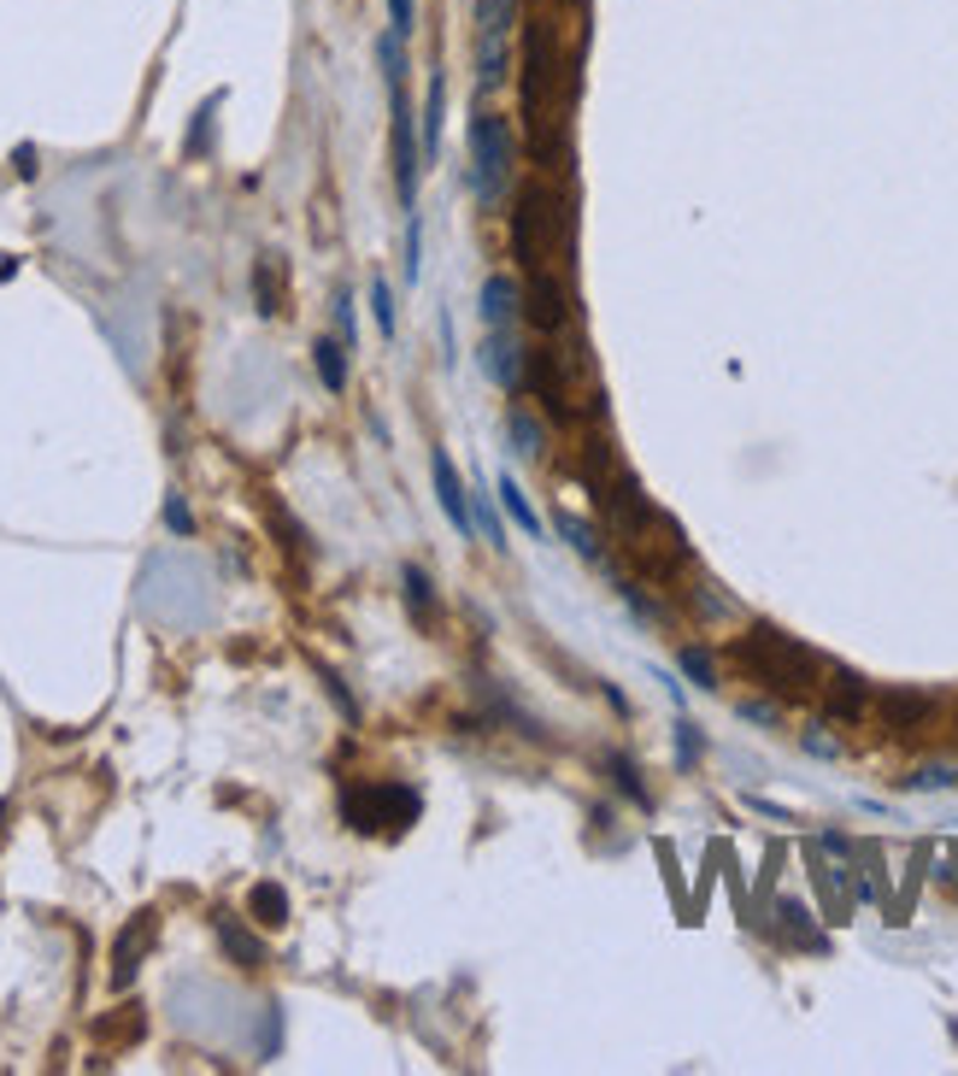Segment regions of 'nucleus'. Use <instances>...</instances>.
Instances as JSON below:
<instances>
[{
	"label": "nucleus",
	"mask_w": 958,
	"mask_h": 1076,
	"mask_svg": "<svg viewBox=\"0 0 958 1076\" xmlns=\"http://www.w3.org/2000/svg\"><path fill=\"white\" fill-rule=\"evenodd\" d=\"M724 659L741 670L747 682H759L764 694L788 700V706H799V700H818L823 682H829V659H823V653L806 647L788 630H776V623H747V630L724 647Z\"/></svg>",
	"instance_id": "f03ea898"
},
{
	"label": "nucleus",
	"mask_w": 958,
	"mask_h": 1076,
	"mask_svg": "<svg viewBox=\"0 0 958 1076\" xmlns=\"http://www.w3.org/2000/svg\"><path fill=\"white\" fill-rule=\"evenodd\" d=\"M512 442H517V454H524V459H547V447H541V430L529 424L524 412H512Z\"/></svg>",
	"instance_id": "393cba45"
},
{
	"label": "nucleus",
	"mask_w": 958,
	"mask_h": 1076,
	"mask_svg": "<svg viewBox=\"0 0 958 1076\" xmlns=\"http://www.w3.org/2000/svg\"><path fill=\"white\" fill-rule=\"evenodd\" d=\"M312 365H318V377H324V388H329V395H341V388H348V348H341V341H312Z\"/></svg>",
	"instance_id": "dca6fc26"
},
{
	"label": "nucleus",
	"mask_w": 958,
	"mask_h": 1076,
	"mask_svg": "<svg viewBox=\"0 0 958 1076\" xmlns=\"http://www.w3.org/2000/svg\"><path fill=\"white\" fill-rule=\"evenodd\" d=\"M594 512H600V524H606V541H611V553L630 565L641 583H677V576L694 565V548H688V536H682V524L670 518L665 506L653 501L647 489H641V477L635 471H618L606 482L600 494H594Z\"/></svg>",
	"instance_id": "f257e3e1"
},
{
	"label": "nucleus",
	"mask_w": 958,
	"mask_h": 1076,
	"mask_svg": "<svg viewBox=\"0 0 958 1076\" xmlns=\"http://www.w3.org/2000/svg\"><path fill=\"white\" fill-rule=\"evenodd\" d=\"M524 318L536 324L541 336H564L576 330V294H571V271H553V265H541V271L524 277Z\"/></svg>",
	"instance_id": "423d86ee"
},
{
	"label": "nucleus",
	"mask_w": 958,
	"mask_h": 1076,
	"mask_svg": "<svg viewBox=\"0 0 958 1076\" xmlns=\"http://www.w3.org/2000/svg\"><path fill=\"white\" fill-rule=\"evenodd\" d=\"M512 259L517 271H541V265H553V271H571L576 259V195L559 189L553 177H536L524 183L512 200Z\"/></svg>",
	"instance_id": "7ed1b4c3"
},
{
	"label": "nucleus",
	"mask_w": 958,
	"mask_h": 1076,
	"mask_svg": "<svg viewBox=\"0 0 958 1076\" xmlns=\"http://www.w3.org/2000/svg\"><path fill=\"white\" fill-rule=\"evenodd\" d=\"M823 706H829V717H841V724H858V717H871V682L858 677V670H841V665H829Z\"/></svg>",
	"instance_id": "9d476101"
},
{
	"label": "nucleus",
	"mask_w": 958,
	"mask_h": 1076,
	"mask_svg": "<svg viewBox=\"0 0 958 1076\" xmlns=\"http://www.w3.org/2000/svg\"><path fill=\"white\" fill-rule=\"evenodd\" d=\"M482 318H489V330H517V318H524V283L512 271H494L482 283Z\"/></svg>",
	"instance_id": "9b49d317"
},
{
	"label": "nucleus",
	"mask_w": 958,
	"mask_h": 1076,
	"mask_svg": "<svg viewBox=\"0 0 958 1076\" xmlns=\"http://www.w3.org/2000/svg\"><path fill=\"white\" fill-rule=\"evenodd\" d=\"M247 907H254V917H259L265 929H282V924H289V894H282V882H259Z\"/></svg>",
	"instance_id": "aec40b11"
},
{
	"label": "nucleus",
	"mask_w": 958,
	"mask_h": 1076,
	"mask_svg": "<svg viewBox=\"0 0 958 1076\" xmlns=\"http://www.w3.org/2000/svg\"><path fill=\"white\" fill-rule=\"evenodd\" d=\"M395 189H400V207L418 212V177H423V136L412 124V106H406V89L395 83Z\"/></svg>",
	"instance_id": "0eeeda50"
},
{
	"label": "nucleus",
	"mask_w": 958,
	"mask_h": 1076,
	"mask_svg": "<svg viewBox=\"0 0 958 1076\" xmlns=\"http://www.w3.org/2000/svg\"><path fill=\"white\" fill-rule=\"evenodd\" d=\"M212 929H218V947L230 954L235 971H259V964H265V947L242 929V917H235V912H212Z\"/></svg>",
	"instance_id": "4468645a"
},
{
	"label": "nucleus",
	"mask_w": 958,
	"mask_h": 1076,
	"mask_svg": "<svg viewBox=\"0 0 958 1076\" xmlns=\"http://www.w3.org/2000/svg\"><path fill=\"white\" fill-rule=\"evenodd\" d=\"M906 783H912V788H953L958 771H953V765H923L918 776H906Z\"/></svg>",
	"instance_id": "7c9ffc66"
},
{
	"label": "nucleus",
	"mask_w": 958,
	"mask_h": 1076,
	"mask_svg": "<svg viewBox=\"0 0 958 1076\" xmlns=\"http://www.w3.org/2000/svg\"><path fill=\"white\" fill-rule=\"evenodd\" d=\"M677 729H682V736H677L682 741V759H700V729L694 724H677Z\"/></svg>",
	"instance_id": "473e14b6"
},
{
	"label": "nucleus",
	"mask_w": 958,
	"mask_h": 1076,
	"mask_svg": "<svg viewBox=\"0 0 958 1076\" xmlns=\"http://www.w3.org/2000/svg\"><path fill=\"white\" fill-rule=\"evenodd\" d=\"M418 254H423V224L418 212L406 218V283H418Z\"/></svg>",
	"instance_id": "c756f323"
},
{
	"label": "nucleus",
	"mask_w": 958,
	"mask_h": 1076,
	"mask_svg": "<svg viewBox=\"0 0 958 1076\" xmlns=\"http://www.w3.org/2000/svg\"><path fill=\"white\" fill-rule=\"evenodd\" d=\"M418 812H423V800L406 783H359L341 794V818L365 835H400L418 823Z\"/></svg>",
	"instance_id": "39448f33"
},
{
	"label": "nucleus",
	"mask_w": 958,
	"mask_h": 1076,
	"mask_svg": "<svg viewBox=\"0 0 958 1076\" xmlns=\"http://www.w3.org/2000/svg\"><path fill=\"white\" fill-rule=\"evenodd\" d=\"M500 501H506V512L517 518V529H524V536H541V518H536V506L524 501V489H517L512 477H500Z\"/></svg>",
	"instance_id": "4be33fe9"
},
{
	"label": "nucleus",
	"mask_w": 958,
	"mask_h": 1076,
	"mask_svg": "<svg viewBox=\"0 0 958 1076\" xmlns=\"http://www.w3.org/2000/svg\"><path fill=\"white\" fill-rule=\"evenodd\" d=\"M482 371L500 383V388H524V348H517V330H489L482 341Z\"/></svg>",
	"instance_id": "f8f14e48"
},
{
	"label": "nucleus",
	"mask_w": 958,
	"mask_h": 1076,
	"mask_svg": "<svg viewBox=\"0 0 958 1076\" xmlns=\"http://www.w3.org/2000/svg\"><path fill=\"white\" fill-rule=\"evenodd\" d=\"M412 24H418V0H388V30L406 42L412 36Z\"/></svg>",
	"instance_id": "c85d7f7f"
},
{
	"label": "nucleus",
	"mask_w": 958,
	"mask_h": 1076,
	"mask_svg": "<svg viewBox=\"0 0 958 1076\" xmlns=\"http://www.w3.org/2000/svg\"><path fill=\"white\" fill-rule=\"evenodd\" d=\"M400 588H406V606H412V618L430 623V618H435V588H430V576H423L418 565H406V571H400Z\"/></svg>",
	"instance_id": "412c9836"
},
{
	"label": "nucleus",
	"mask_w": 958,
	"mask_h": 1076,
	"mask_svg": "<svg viewBox=\"0 0 958 1076\" xmlns=\"http://www.w3.org/2000/svg\"><path fill=\"white\" fill-rule=\"evenodd\" d=\"M871 712L883 717L888 736H923V729L935 724V694H923V689H883V694H871Z\"/></svg>",
	"instance_id": "6e6552de"
},
{
	"label": "nucleus",
	"mask_w": 958,
	"mask_h": 1076,
	"mask_svg": "<svg viewBox=\"0 0 958 1076\" xmlns=\"http://www.w3.org/2000/svg\"><path fill=\"white\" fill-rule=\"evenodd\" d=\"M953 729H958V712H953Z\"/></svg>",
	"instance_id": "f704fd0d"
},
{
	"label": "nucleus",
	"mask_w": 958,
	"mask_h": 1076,
	"mask_svg": "<svg viewBox=\"0 0 958 1076\" xmlns=\"http://www.w3.org/2000/svg\"><path fill=\"white\" fill-rule=\"evenodd\" d=\"M442 118H447V77L435 71L430 77V95H423V160L435 153V142H442Z\"/></svg>",
	"instance_id": "a211bd4d"
},
{
	"label": "nucleus",
	"mask_w": 958,
	"mask_h": 1076,
	"mask_svg": "<svg viewBox=\"0 0 958 1076\" xmlns=\"http://www.w3.org/2000/svg\"><path fill=\"white\" fill-rule=\"evenodd\" d=\"M153 935H160V917H153V912H136L130 924L118 929V942H113V989H130V982H136L141 959H148V947H153Z\"/></svg>",
	"instance_id": "1a4fd4ad"
},
{
	"label": "nucleus",
	"mask_w": 958,
	"mask_h": 1076,
	"mask_svg": "<svg viewBox=\"0 0 958 1076\" xmlns=\"http://www.w3.org/2000/svg\"><path fill=\"white\" fill-rule=\"evenodd\" d=\"M512 71V54H506V36H477V89L489 95L500 77Z\"/></svg>",
	"instance_id": "2eb2a0df"
},
{
	"label": "nucleus",
	"mask_w": 958,
	"mask_h": 1076,
	"mask_svg": "<svg viewBox=\"0 0 958 1076\" xmlns=\"http://www.w3.org/2000/svg\"><path fill=\"white\" fill-rule=\"evenodd\" d=\"M136 1036H141V1006H124L118 1024L113 1018L101 1024V1041H136Z\"/></svg>",
	"instance_id": "bb28decb"
},
{
	"label": "nucleus",
	"mask_w": 958,
	"mask_h": 1076,
	"mask_svg": "<svg viewBox=\"0 0 958 1076\" xmlns=\"http://www.w3.org/2000/svg\"><path fill=\"white\" fill-rule=\"evenodd\" d=\"M165 524L177 529V536H188V529H195V518H188V506L177 501V494H171V501H165Z\"/></svg>",
	"instance_id": "2f4dec72"
},
{
	"label": "nucleus",
	"mask_w": 958,
	"mask_h": 1076,
	"mask_svg": "<svg viewBox=\"0 0 958 1076\" xmlns=\"http://www.w3.org/2000/svg\"><path fill=\"white\" fill-rule=\"evenodd\" d=\"M564 536L576 541V553H583V559H606V553H611L606 536H600V529H588L583 518H564Z\"/></svg>",
	"instance_id": "5701e85b"
},
{
	"label": "nucleus",
	"mask_w": 958,
	"mask_h": 1076,
	"mask_svg": "<svg viewBox=\"0 0 958 1076\" xmlns=\"http://www.w3.org/2000/svg\"><path fill=\"white\" fill-rule=\"evenodd\" d=\"M254 294H259V312H265V318H277V312H282V259H277V254H265V259L254 265Z\"/></svg>",
	"instance_id": "6ab92c4d"
},
{
	"label": "nucleus",
	"mask_w": 958,
	"mask_h": 1076,
	"mask_svg": "<svg viewBox=\"0 0 958 1076\" xmlns=\"http://www.w3.org/2000/svg\"><path fill=\"white\" fill-rule=\"evenodd\" d=\"M782 917H788V929H794L806 947H823V935H811V917H806V907H799V900H782Z\"/></svg>",
	"instance_id": "cd10ccee"
},
{
	"label": "nucleus",
	"mask_w": 958,
	"mask_h": 1076,
	"mask_svg": "<svg viewBox=\"0 0 958 1076\" xmlns=\"http://www.w3.org/2000/svg\"><path fill=\"white\" fill-rule=\"evenodd\" d=\"M677 659H682V670L700 682V689H717V665H712V653H705V647H682Z\"/></svg>",
	"instance_id": "b1692460"
},
{
	"label": "nucleus",
	"mask_w": 958,
	"mask_h": 1076,
	"mask_svg": "<svg viewBox=\"0 0 958 1076\" xmlns=\"http://www.w3.org/2000/svg\"><path fill=\"white\" fill-rule=\"evenodd\" d=\"M435 501H442V512L453 518V529L459 536H477V518H470V494H465V482H459V471H453V459L435 447Z\"/></svg>",
	"instance_id": "ddd939ff"
},
{
	"label": "nucleus",
	"mask_w": 958,
	"mask_h": 1076,
	"mask_svg": "<svg viewBox=\"0 0 958 1076\" xmlns=\"http://www.w3.org/2000/svg\"><path fill=\"white\" fill-rule=\"evenodd\" d=\"M336 324H341V336L353 341V301H348V294H341V301H336Z\"/></svg>",
	"instance_id": "72a5a7b5"
},
{
	"label": "nucleus",
	"mask_w": 958,
	"mask_h": 1076,
	"mask_svg": "<svg viewBox=\"0 0 958 1076\" xmlns=\"http://www.w3.org/2000/svg\"><path fill=\"white\" fill-rule=\"evenodd\" d=\"M465 136H470V171H477V195L494 207V200L506 195V183H512V165H517L512 118H500L494 106H477Z\"/></svg>",
	"instance_id": "20e7f679"
},
{
	"label": "nucleus",
	"mask_w": 958,
	"mask_h": 1076,
	"mask_svg": "<svg viewBox=\"0 0 958 1076\" xmlns=\"http://www.w3.org/2000/svg\"><path fill=\"white\" fill-rule=\"evenodd\" d=\"M371 312H376V330H383V336H395V289H388L383 277L371 283Z\"/></svg>",
	"instance_id": "a878e982"
},
{
	"label": "nucleus",
	"mask_w": 958,
	"mask_h": 1076,
	"mask_svg": "<svg viewBox=\"0 0 958 1076\" xmlns=\"http://www.w3.org/2000/svg\"><path fill=\"white\" fill-rule=\"evenodd\" d=\"M524 19V0H477V36H512Z\"/></svg>",
	"instance_id": "f3484780"
}]
</instances>
